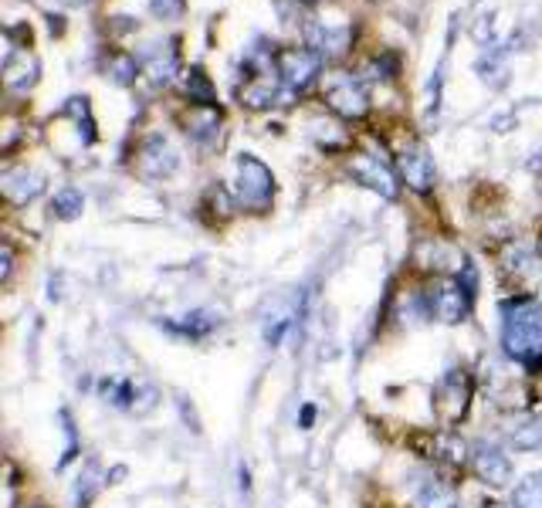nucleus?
Listing matches in <instances>:
<instances>
[{
    "instance_id": "obj_11",
    "label": "nucleus",
    "mask_w": 542,
    "mask_h": 508,
    "mask_svg": "<svg viewBox=\"0 0 542 508\" xmlns=\"http://www.w3.org/2000/svg\"><path fill=\"white\" fill-rule=\"evenodd\" d=\"M0 75H4V85L11 92H28V89L38 85L41 65H38V58H34L28 48H7L4 65H0Z\"/></svg>"
},
{
    "instance_id": "obj_1",
    "label": "nucleus",
    "mask_w": 542,
    "mask_h": 508,
    "mask_svg": "<svg viewBox=\"0 0 542 508\" xmlns=\"http://www.w3.org/2000/svg\"><path fill=\"white\" fill-rule=\"evenodd\" d=\"M502 349L505 356L526 366L529 373H542V305L539 299L519 295L502 302Z\"/></svg>"
},
{
    "instance_id": "obj_32",
    "label": "nucleus",
    "mask_w": 542,
    "mask_h": 508,
    "mask_svg": "<svg viewBox=\"0 0 542 508\" xmlns=\"http://www.w3.org/2000/svg\"><path fill=\"white\" fill-rule=\"evenodd\" d=\"M61 4H72V7H78V4H89V0H61Z\"/></svg>"
},
{
    "instance_id": "obj_31",
    "label": "nucleus",
    "mask_w": 542,
    "mask_h": 508,
    "mask_svg": "<svg viewBox=\"0 0 542 508\" xmlns=\"http://www.w3.org/2000/svg\"><path fill=\"white\" fill-rule=\"evenodd\" d=\"M312 420H316V407H305L302 410V427H305V431L312 427Z\"/></svg>"
},
{
    "instance_id": "obj_16",
    "label": "nucleus",
    "mask_w": 542,
    "mask_h": 508,
    "mask_svg": "<svg viewBox=\"0 0 542 508\" xmlns=\"http://www.w3.org/2000/svg\"><path fill=\"white\" fill-rule=\"evenodd\" d=\"M173 45H177V41H166V48H163V45H153L150 51H146L143 72L150 75L153 85H170L173 75H177L180 58H177V48H173Z\"/></svg>"
},
{
    "instance_id": "obj_9",
    "label": "nucleus",
    "mask_w": 542,
    "mask_h": 508,
    "mask_svg": "<svg viewBox=\"0 0 542 508\" xmlns=\"http://www.w3.org/2000/svg\"><path fill=\"white\" fill-rule=\"evenodd\" d=\"M241 105H248V109H268V105H288L292 95L285 92L282 78L271 75V72H255L248 75V82H244V89L238 92Z\"/></svg>"
},
{
    "instance_id": "obj_10",
    "label": "nucleus",
    "mask_w": 542,
    "mask_h": 508,
    "mask_svg": "<svg viewBox=\"0 0 542 508\" xmlns=\"http://www.w3.org/2000/svg\"><path fill=\"white\" fill-rule=\"evenodd\" d=\"M177 150L170 146V139L153 133L150 139L143 143V150H139V173H143L146 180H160V177H170L173 170H177Z\"/></svg>"
},
{
    "instance_id": "obj_27",
    "label": "nucleus",
    "mask_w": 542,
    "mask_h": 508,
    "mask_svg": "<svg viewBox=\"0 0 542 508\" xmlns=\"http://www.w3.org/2000/svg\"><path fill=\"white\" fill-rule=\"evenodd\" d=\"M150 11L160 21H180L183 11H187V0H150Z\"/></svg>"
},
{
    "instance_id": "obj_7",
    "label": "nucleus",
    "mask_w": 542,
    "mask_h": 508,
    "mask_svg": "<svg viewBox=\"0 0 542 508\" xmlns=\"http://www.w3.org/2000/svg\"><path fill=\"white\" fill-rule=\"evenodd\" d=\"M397 170H400V180H404L410 190H417V194H427V190L434 187L437 170L424 143H407L397 156Z\"/></svg>"
},
{
    "instance_id": "obj_18",
    "label": "nucleus",
    "mask_w": 542,
    "mask_h": 508,
    "mask_svg": "<svg viewBox=\"0 0 542 508\" xmlns=\"http://www.w3.org/2000/svg\"><path fill=\"white\" fill-rule=\"evenodd\" d=\"M183 92H187V99L194 102V105L217 109V89H214L211 75H207L200 65H194V68H187V72H183Z\"/></svg>"
},
{
    "instance_id": "obj_19",
    "label": "nucleus",
    "mask_w": 542,
    "mask_h": 508,
    "mask_svg": "<svg viewBox=\"0 0 542 508\" xmlns=\"http://www.w3.org/2000/svg\"><path fill=\"white\" fill-rule=\"evenodd\" d=\"M61 116L72 119L75 126H78V143H82V146L95 143V119H92V109H89V99H85V95H75V99H68L65 109H61Z\"/></svg>"
},
{
    "instance_id": "obj_20",
    "label": "nucleus",
    "mask_w": 542,
    "mask_h": 508,
    "mask_svg": "<svg viewBox=\"0 0 542 508\" xmlns=\"http://www.w3.org/2000/svg\"><path fill=\"white\" fill-rule=\"evenodd\" d=\"M417 508H458V495L444 481H424L417 492Z\"/></svg>"
},
{
    "instance_id": "obj_4",
    "label": "nucleus",
    "mask_w": 542,
    "mask_h": 508,
    "mask_svg": "<svg viewBox=\"0 0 542 508\" xmlns=\"http://www.w3.org/2000/svg\"><path fill=\"white\" fill-rule=\"evenodd\" d=\"M271 197H275V173H271L258 156L241 153L238 156V200L248 210H268Z\"/></svg>"
},
{
    "instance_id": "obj_24",
    "label": "nucleus",
    "mask_w": 542,
    "mask_h": 508,
    "mask_svg": "<svg viewBox=\"0 0 542 508\" xmlns=\"http://www.w3.org/2000/svg\"><path fill=\"white\" fill-rule=\"evenodd\" d=\"M82 207H85V197H82V190H75V187L58 190L55 200H51V210H55L61 221H75V217L82 214Z\"/></svg>"
},
{
    "instance_id": "obj_14",
    "label": "nucleus",
    "mask_w": 542,
    "mask_h": 508,
    "mask_svg": "<svg viewBox=\"0 0 542 508\" xmlns=\"http://www.w3.org/2000/svg\"><path fill=\"white\" fill-rule=\"evenodd\" d=\"M0 190H4V197L11 200L14 207H24L31 204L34 197H41L45 177H41L38 170H28V166H11V170H4V177H0Z\"/></svg>"
},
{
    "instance_id": "obj_33",
    "label": "nucleus",
    "mask_w": 542,
    "mask_h": 508,
    "mask_svg": "<svg viewBox=\"0 0 542 508\" xmlns=\"http://www.w3.org/2000/svg\"><path fill=\"white\" fill-rule=\"evenodd\" d=\"M485 508H505V505H498V502H485Z\"/></svg>"
},
{
    "instance_id": "obj_5",
    "label": "nucleus",
    "mask_w": 542,
    "mask_h": 508,
    "mask_svg": "<svg viewBox=\"0 0 542 508\" xmlns=\"http://www.w3.org/2000/svg\"><path fill=\"white\" fill-rule=\"evenodd\" d=\"M322 72V58L312 48H282L275 55V75L282 78L288 95L309 89Z\"/></svg>"
},
{
    "instance_id": "obj_13",
    "label": "nucleus",
    "mask_w": 542,
    "mask_h": 508,
    "mask_svg": "<svg viewBox=\"0 0 542 508\" xmlns=\"http://www.w3.org/2000/svg\"><path fill=\"white\" fill-rule=\"evenodd\" d=\"M349 38L353 31L349 28H329L322 21H309L305 24V48H312L322 61H336L349 51Z\"/></svg>"
},
{
    "instance_id": "obj_2",
    "label": "nucleus",
    "mask_w": 542,
    "mask_h": 508,
    "mask_svg": "<svg viewBox=\"0 0 542 508\" xmlns=\"http://www.w3.org/2000/svg\"><path fill=\"white\" fill-rule=\"evenodd\" d=\"M471 393H475V383H471L468 370H448L441 376L434 390V414L444 427H454L458 420H465L468 407H471Z\"/></svg>"
},
{
    "instance_id": "obj_3",
    "label": "nucleus",
    "mask_w": 542,
    "mask_h": 508,
    "mask_svg": "<svg viewBox=\"0 0 542 508\" xmlns=\"http://www.w3.org/2000/svg\"><path fill=\"white\" fill-rule=\"evenodd\" d=\"M322 99L336 116L343 119H363L370 112V95H366L363 78H356L353 72H336L326 78L322 85Z\"/></svg>"
},
{
    "instance_id": "obj_8",
    "label": "nucleus",
    "mask_w": 542,
    "mask_h": 508,
    "mask_svg": "<svg viewBox=\"0 0 542 508\" xmlns=\"http://www.w3.org/2000/svg\"><path fill=\"white\" fill-rule=\"evenodd\" d=\"M468 309H471V295L458 285V278H454V282L434 285V292L427 295V312L437 315L441 322H448V326L465 319Z\"/></svg>"
},
{
    "instance_id": "obj_26",
    "label": "nucleus",
    "mask_w": 542,
    "mask_h": 508,
    "mask_svg": "<svg viewBox=\"0 0 542 508\" xmlns=\"http://www.w3.org/2000/svg\"><path fill=\"white\" fill-rule=\"evenodd\" d=\"M99 471H95V464H89V471H85V478H78L75 485V508H89L95 492H99Z\"/></svg>"
},
{
    "instance_id": "obj_17",
    "label": "nucleus",
    "mask_w": 542,
    "mask_h": 508,
    "mask_svg": "<svg viewBox=\"0 0 542 508\" xmlns=\"http://www.w3.org/2000/svg\"><path fill=\"white\" fill-rule=\"evenodd\" d=\"M217 326H221V315L211 309H197V312H187V315H180V319L166 322V329L180 332V336H190V339L207 336V332H214Z\"/></svg>"
},
{
    "instance_id": "obj_28",
    "label": "nucleus",
    "mask_w": 542,
    "mask_h": 508,
    "mask_svg": "<svg viewBox=\"0 0 542 508\" xmlns=\"http://www.w3.org/2000/svg\"><path fill=\"white\" fill-rule=\"evenodd\" d=\"M526 261H529V248H526V244H519V241H512L502 254L505 271H522V268H526Z\"/></svg>"
},
{
    "instance_id": "obj_30",
    "label": "nucleus",
    "mask_w": 542,
    "mask_h": 508,
    "mask_svg": "<svg viewBox=\"0 0 542 508\" xmlns=\"http://www.w3.org/2000/svg\"><path fill=\"white\" fill-rule=\"evenodd\" d=\"M11 271H14V248H11V241H4L0 244V282H11Z\"/></svg>"
},
{
    "instance_id": "obj_29",
    "label": "nucleus",
    "mask_w": 542,
    "mask_h": 508,
    "mask_svg": "<svg viewBox=\"0 0 542 508\" xmlns=\"http://www.w3.org/2000/svg\"><path fill=\"white\" fill-rule=\"evenodd\" d=\"M441 89H444V61L434 68V78H431V102H427V116H437L441 112Z\"/></svg>"
},
{
    "instance_id": "obj_6",
    "label": "nucleus",
    "mask_w": 542,
    "mask_h": 508,
    "mask_svg": "<svg viewBox=\"0 0 542 508\" xmlns=\"http://www.w3.org/2000/svg\"><path fill=\"white\" fill-rule=\"evenodd\" d=\"M349 173H353L363 187L377 190V194L387 197V200H397V194H400L397 173H393L390 166L373 153H356L353 160H349Z\"/></svg>"
},
{
    "instance_id": "obj_25",
    "label": "nucleus",
    "mask_w": 542,
    "mask_h": 508,
    "mask_svg": "<svg viewBox=\"0 0 542 508\" xmlns=\"http://www.w3.org/2000/svg\"><path fill=\"white\" fill-rule=\"evenodd\" d=\"M509 441H512L519 451H536L539 444H542V424H539V420H526V424L512 427Z\"/></svg>"
},
{
    "instance_id": "obj_23",
    "label": "nucleus",
    "mask_w": 542,
    "mask_h": 508,
    "mask_svg": "<svg viewBox=\"0 0 542 508\" xmlns=\"http://www.w3.org/2000/svg\"><path fill=\"white\" fill-rule=\"evenodd\" d=\"M512 508H542V471H532L519 481L512 495Z\"/></svg>"
},
{
    "instance_id": "obj_34",
    "label": "nucleus",
    "mask_w": 542,
    "mask_h": 508,
    "mask_svg": "<svg viewBox=\"0 0 542 508\" xmlns=\"http://www.w3.org/2000/svg\"><path fill=\"white\" fill-rule=\"evenodd\" d=\"M536 299H539V305H542V285H539V295H536Z\"/></svg>"
},
{
    "instance_id": "obj_22",
    "label": "nucleus",
    "mask_w": 542,
    "mask_h": 508,
    "mask_svg": "<svg viewBox=\"0 0 542 508\" xmlns=\"http://www.w3.org/2000/svg\"><path fill=\"white\" fill-rule=\"evenodd\" d=\"M106 75H109L116 85H133L136 75H139L136 55H129V51H112V55L106 58Z\"/></svg>"
},
{
    "instance_id": "obj_15",
    "label": "nucleus",
    "mask_w": 542,
    "mask_h": 508,
    "mask_svg": "<svg viewBox=\"0 0 542 508\" xmlns=\"http://www.w3.org/2000/svg\"><path fill=\"white\" fill-rule=\"evenodd\" d=\"M183 129L187 136L200 146H214L217 136H221V112L207 109V105H194V109L183 116Z\"/></svg>"
},
{
    "instance_id": "obj_12",
    "label": "nucleus",
    "mask_w": 542,
    "mask_h": 508,
    "mask_svg": "<svg viewBox=\"0 0 542 508\" xmlns=\"http://www.w3.org/2000/svg\"><path fill=\"white\" fill-rule=\"evenodd\" d=\"M471 471L478 475V481H485V485H492V488H502L512 481L509 454L502 448H495V444H478L475 454H471Z\"/></svg>"
},
{
    "instance_id": "obj_21",
    "label": "nucleus",
    "mask_w": 542,
    "mask_h": 508,
    "mask_svg": "<svg viewBox=\"0 0 542 508\" xmlns=\"http://www.w3.org/2000/svg\"><path fill=\"white\" fill-rule=\"evenodd\" d=\"M434 461H444L451 468H465L468 461V444L461 441L458 434H437V448H434Z\"/></svg>"
},
{
    "instance_id": "obj_36",
    "label": "nucleus",
    "mask_w": 542,
    "mask_h": 508,
    "mask_svg": "<svg viewBox=\"0 0 542 508\" xmlns=\"http://www.w3.org/2000/svg\"><path fill=\"white\" fill-rule=\"evenodd\" d=\"M539 254H542V244H539Z\"/></svg>"
},
{
    "instance_id": "obj_35",
    "label": "nucleus",
    "mask_w": 542,
    "mask_h": 508,
    "mask_svg": "<svg viewBox=\"0 0 542 508\" xmlns=\"http://www.w3.org/2000/svg\"><path fill=\"white\" fill-rule=\"evenodd\" d=\"M305 4H319V0H305Z\"/></svg>"
}]
</instances>
